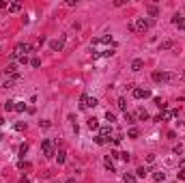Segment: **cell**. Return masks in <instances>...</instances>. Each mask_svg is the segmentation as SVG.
<instances>
[{
    "mask_svg": "<svg viewBox=\"0 0 185 183\" xmlns=\"http://www.w3.org/2000/svg\"><path fill=\"white\" fill-rule=\"evenodd\" d=\"M116 106H118V110H123V112H125V110H127V99L121 97V99L116 101Z\"/></svg>",
    "mask_w": 185,
    "mask_h": 183,
    "instance_id": "9a60e30c",
    "label": "cell"
},
{
    "mask_svg": "<svg viewBox=\"0 0 185 183\" xmlns=\"http://www.w3.org/2000/svg\"><path fill=\"white\" fill-rule=\"evenodd\" d=\"M142 69H144V60L142 58L131 60V71H142Z\"/></svg>",
    "mask_w": 185,
    "mask_h": 183,
    "instance_id": "9c48e42d",
    "label": "cell"
},
{
    "mask_svg": "<svg viewBox=\"0 0 185 183\" xmlns=\"http://www.w3.org/2000/svg\"><path fill=\"white\" fill-rule=\"evenodd\" d=\"M127 136H129V138H138V136H140V131L136 129V127H131V129L127 131Z\"/></svg>",
    "mask_w": 185,
    "mask_h": 183,
    "instance_id": "7402d4cb",
    "label": "cell"
},
{
    "mask_svg": "<svg viewBox=\"0 0 185 183\" xmlns=\"http://www.w3.org/2000/svg\"><path fill=\"white\" fill-rule=\"evenodd\" d=\"M177 177H179V179L183 181V179H185V168H183V170H179V173H177Z\"/></svg>",
    "mask_w": 185,
    "mask_h": 183,
    "instance_id": "4dcf8cb0",
    "label": "cell"
},
{
    "mask_svg": "<svg viewBox=\"0 0 185 183\" xmlns=\"http://www.w3.org/2000/svg\"><path fill=\"white\" fill-rule=\"evenodd\" d=\"M56 159H58V164H65V159H67V153H65L63 149H61V151L56 153Z\"/></svg>",
    "mask_w": 185,
    "mask_h": 183,
    "instance_id": "2e32d148",
    "label": "cell"
},
{
    "mask_svg": "<svg viewBox=\"0 0 185 183\" xmlns=\"http://www.w3.org/2000/svg\"><path fill=\"white\" fill-rule=\"evenodd\" d=\"M99 136H101V138H103L106 142H110V136H112V127H110V125L101 127V129H99Z\"/></svg>",
    "mask_w": 185,
    "mask_h": 183,
    "instance_id": "5b68a950",
    "label": "cell"
},
{
    "mask_svg": "<svg viewBox=\"0 0 185 183\" xmlns=\"http://www.w3.org/2000/svg\"><path fill=\"white\" fill-rule=\"evenodd\" d=\"M67 183H75V179H67Z\"/></svg>",
    "mask_w": 185,
    "mask_h": 183,
    "instance_id": "e575fe53",
    "label": "cell"
},
{
    "mask_svg": "<svg viewBox=\"0 0 185 183\" xmlns=\"http://www.w3.org/2000/svg\"><path fill=\"white\" fill-rule=\"evenodd\" d=\"M19 9H22L19 2H11V4H9V13H17Z\"/></svg>",
    "mask_w": 185,
    "mask_h": 183,
    "instance_id": "4fadbf2b",
    "label": "cell"
},
{
    "mask_svg": "<svg viewBox=\"0 0 185 183\" xmlns=\"http://www.w3.org/2000/svg\"><path fill=\"white\" fill-rule=\"evenodd\" d=\"M157 13H159V11H157V7H149V15H153V17H155Z\"/></svg>",
    "mask_w": 185,
    "mask_h": 183,
    "instance_id": "4316f807",
    "label": "cell"
},
{
    "mask_svg": "<svg viewBox=\"0 0 185 183\" xmlns=\"http://www.w3.org/2000/svg\"><path fill=\"white\" fill-rule=\"evenodd\" d=\"M41 149H43V155H45V157H52V155H56V153H54V145H52V140H43V142H41Z\"/></svg>",
    "mask_w": 185,
    "mask_h": 183,
    "instance_id": "7a4b0ae2",
    "label": "cell"
},
{
    "mask_svg": "<svg viewBox=\"0 0 185 183\" xmlns=\"http://www.w3.org/2000/svg\"><path fill=\"white\" fill-rule=\"evenodd\" d=\"M183 75H185V71H183Z\"/></svg>",
    "mask_w": 185,
    "mask_h": 183,
    "instance_id": "d590c367",
    "label": "cell"
},
{
    "mask_svg": "<svg viewBox=\"0 0 185 183\" xmlns=\"http://www.w3.org/2000/svg\"><path fill=\"white\" fill-rule=\"evenodd\" d=\"M15 129H17V131H22V129H26V123H17V125H15Z\"/></svg>",
    "mask_w": 185,
    "mask_h": 183,
    "instance_id": "f546056e",
    "label": "cell"
},
{
    "mask_svg": "<svg viewBox=\"0 0 185 183\" xmlns=\"http://www.w3.org/2000/svg\"><path fill=\"white\" fill-rule=\"evenodd\" d=\"M30 65L37 69V67H41V60H39V58H32V60H30Z\"/></svg>",
    "mask_w": 185,
    "mask_h": 183,
    "instance_id": "484cf974",
    "label": "cell"
},
{
    "mask_svg": "<svg viewBox=\"0 0 185 183\" xmlns=\"http://www.w3.org/2000/svg\"><path fill=\"white\" fill-rule=\"evenodd\" d=\"M86 125H88L90 129H99V121H97L95 116H92V119H88V121H86Z\"/></svg>",
    "mask_w": 185,
    "mask_h": 183,
    "instance_id": "7c38bea8",
    "label": "cell"
},
{
    "mask_svg": "<svg viewBox=\"0 0 185 183\" xmlns=\"http://www.w3.org/2000/svg\"><path fill=\"white\" fill-rule=\"evenodd\" d=\"M95 142H97V145H106V140H103L101 136H97V138H95Z\"/></svg>",
    "mask_w": 185,
    "mask_h": 183,
    "instance_id": "1f68e13d",
    "label": "cell"
},
{
    "mask_svg": "<svg viewBox=\"0 0 185 183\" xmlns=\"http://www.w3.org/2000/svg\"><path fill=\"white\" fill-rule=\"evenodd\" d=\"M172 47H175V41H172V39H168V41H164V43L159 45V52H166V50H172Z\"/></svg>",
    "mask_w": 185,
    "mask_h": 183,
    "instance_id": "30bf717a",
    "label": "cell"
},
{
    "mask_svg": "<svg viewBox=\"0 0 185 183\" xmlns=\"http://www.w3.org/2000/svg\"><path fill=\"white\" fill-rule=\"evenodd\" d=\"M65 45V39H56V41H50V47H52V52H61Z\"/></svg>",
    "mask_w": 185,
    "mask_h": 183,
    "instance_id": "52a82bcc",
    "label": "cell"
},
{
    "mask_svg": "<svg viewBox=\"0 0 185 183\" xmlns=\"http://www.w3.org/2000/svg\"><path fill=\"white\" fill-rule=\"evenodd\" d=\"M153 80L155 82H170V80H175V73H159V71H155Z\"/></svg>",
    "mask_w": 185,
    "mask_h": 183,
    "instance_id": "277c9868",
    "label": "cell"
},
{
    "mask_svg": "<svg viewBox=\"0 0 185 183\" xmlns=\"http://www.w3.org/2000/svg\"><path fill=\"white\" fill-rule=\"evenodd\" d=\"M136 179H138V177L131 175V173H125V175H123V181H125V183H136Z\"/></svg>",
    "mask_w": 185,
    "mask_h": 183,
    "instance_id": "8fae6325",
    "label": "cell"
},
{
    "mask_svg": "<svg viewBox=\"0 0 185 183\" xmlns=\"http://www.w3.org/2000/svg\"><path fill=\"white\" fill-rule=\"evenodd\" d=\"M172 24H175L177 28L185 30V17H183V15H175V17H172Z\"/></svg>",
    "mask_w": 185,
    "mask_h": 183,
    "instance_id": "ba28073f",
    "label": "cell"
},
{
    "mask_svg": "<svg viewBox=\"0 0 185 183\" xmlns=\"http://www.w3.org/2000/svg\"><path fill=\"white\" fill-rule=\"evenodd\" d=\"M103 164H106V168L110 170V173H114V162H112V157H106V159H103Z\"/></svg>",
    "mask_w": 185,
    "mask_h": 183,
    "instance_id": "e0dca14e",
    "label": "cell"
},
{
    "mask_svg": "<svg viewBox=\"0 0 185 183\" xmlns=\"http://www.w3.org/2000/svg\"><path fill=\"white\" fill-rule=\"evenodd\" d=\"M106 121H108V123H114V121H116V116H114V112H110V110H108V112H106Z\"/></svg>",
    "mask_w": 185,
    "mask_h": 183,
    "instance_id": "44dd1931",
    "label": "cell"
},
{
    "mask_svg": "<svg viewBox=\"0 0 185 183\" xmlns=\"http://www.w3.org/2000/svg\"><path fill=\"white\" fill-rule=\"evenodd\" d=\"M153 179H155V181H164V179H166V173H155Z\"/></svg>",
    "mask_w": 185,
    "mask_h": 183,
    "instance_id": "603a6c76",
    "label": "cell"
},
{
    "mask_svg": "<svg viewBox=\"0 0 185 183\" xmlns=\"http://www.w3.org/2000/svg\"><path fill=\"white\" fill-rule=\"evenodd\" d=\"M80 101H82V108H95L97 103H99L95 97H88V95H82V97H80Z\"/></svg>",
    "mask_w": 185,
    "mask_h": 183,
    "instance_id": "3957f363",
    "label": "cell"
},
{
    "mask_svg": "<svg viewBox=\"0 0 185 183\" xmlns=\"http://www.w3.org/2000/svg\"><path fill=\"white\" fill-rule=\"evenodd\" d=\"M136 177H140V179H144V177H146V168H144V166H140V168L136 170Z\"/></svg>",
    "mask_w": 185,
    "mask_h": 183,
    "instance_id": "ffe728a7",
    "label": "cell"
},
{
    "mask_svg": "<svg viewBox=\"0 0 185 183\" xmlns=\"http://www.w3.org/2000/svg\"><path fill=\"white\" fill-rule=\"evenodd\" d=\"M26 110V103H15V112H24Z\"/></svg>",
    "mask_w": 185,
    "mask_h": 183,
    "instance_id": "d4e9b609",
    "label": "cell"
},
{
    "mask_svg": "<svg viewBox=\"0 0 185 183\" xmlns=\"http://www.w3.org/2000/svg\"><path fill=\"white\" fill-rule=\"evenodd\" d=\"M134 97L136 99H146V97H151V93L146 88H134Z\"/></svg>",
    "mask_w": 185,
    "mask_h": 183,
    "instance_id": "8992f818",
    "label": "cell"
},
{
    "mask_svg": "<svg viewBox=\"0 0 185 183\" xmlns=\"http://www.w3.org/2000/svg\"><path fill=\"white\" fill-rule=\"evenodd\" d=\"M26 153H28V145L24 142V145H19V155H26Z\"/></svg>",
    "mask_w": 185,
    "mask_h": 183,
    "instance_id": "cb8c5ba5",
    "label": "cell"
},
{
    "mask_svg": "<svg viewBox=\"0 0 185 183\" xmlns=\"http://www.w3.org/2000/svg\"><path fill=\"white\" fill-rule=\"evenodd\" d=\"M0 9H9V4L4 2V0H0Z\"/></svg>",
    "mask_w": 185,
    "mask_h": 183,
    "instance_id": "d6a6232c",
    "label": "cell"
},
{
    "mask_svg": "<svg viewBox=\"0 0 185 183\" xmlns=\"http://www.w3.org/2000/svg\"><path fill=\"white\" fill-rule=\"evenodd\" d=\"M114 54V47H108V50H103V56H112Z\"/></svg>",
    "mask_w": 185,
    "mask_h": 183,
    "instance_id": "83f0119b",
    "label": "cell"
},
{
    "mask_svg": "<svg viewBox=\"0 0 185 183\" xmlns=\"http://www.w3.org/2000/svg\"><path fill=\"white\" fill-rule=\"evenodd\" d=\"M134 26H136V30H138V32H146V30H149V26H151V20L149 17H138L134 22Z\"/></svg>",
    "mask_w": 185,
    "mask_h": 183,
    "instance_id": "6da1fadb",
    "label": "cell"
},
{
    "mask_svg": "<svg viewBox=\"0 0 185 183\" xmlns=\"http://www.w3.org/2000/svg\"><path fill=\"white\" fill-rule=\"evenodd\" d=\"M0 125H4V116H0Z\"/></svg>",
    "mask_w": 185,
    "mask_h": 183,
    "instance_id": "836d02e7",
    "label": "cell"
},
{
    "mask_svg": "<svg viewBox=\"0 0 185 183\" xmlns=\"http://www.w3.org/2000/svg\"><path fill=\"white\" fill-rule=\"evenodd\" d=\"M125 121H127V123H129V125H131V123H134V116H131V114H127V112H125Z\"/></svg>",
    "mask_w": 185,
    "mask_h": 183,
    "instance_id": "f1b7e54d",
    "label": "cell"
},
{
    "mask_svg": "<svg viewBox=\"0 0 185 183\" xmlns=\"http://www.w3.org/2000/svg\"><path fill=\"white\" fill-rule=\"evenodd\" d=\"M138 119H140V121H146V119H149V112H146L144 108H140V110H138Z\"/></svg>",
    "mask_w": 185,
    "mask_h": 183,
    "instance_id": "d6986e66",
    "label": "cell"
},
{
    "mask_svg": "<svg viewBox=\"0 0 185 183\" xmlns=\"http://www.w3.org/2000/svg\"><path fill=\"white\" fill-rule=\"evenodd\" d=\"M97 43H112V37H101V39H95V41H92V45H97Z\"/></svg>",
    "mask_w": 185,
    "mask_h": 183,
    "instance_id": "5bb4252c",
    "label": "cell"
},
{
    "mask_svg": "<svg viewBox=\"0 0 185 183\" xmlns=\"http://www.w3.org/2000/svg\"><path fill=\"white\" fill-rule=\"evenodd\" d=\"M15 103H17V101H13V99H9V101L4 103V110H7V112H11V110H15Z\"/></svg>",
    "mask_w": 185,
    "mask_h": 183,
    "instance_id": "ac0fdd59",
    "label": "cell"
}]
</instances>
